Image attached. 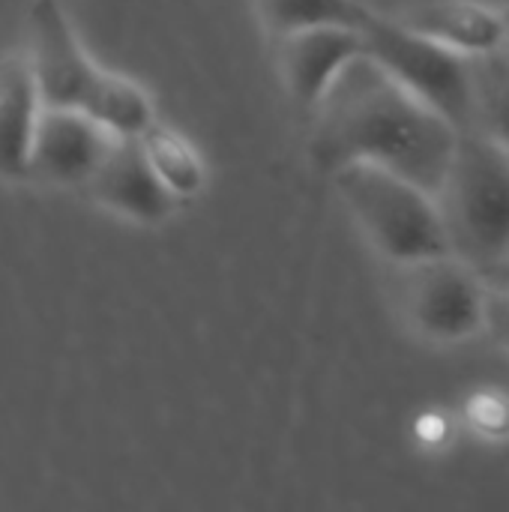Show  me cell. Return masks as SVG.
Instances as JSON below:
<instances>
[{"instance_id": "6da1fadb", "label": "cell", "mask_w": 509, "mask_h": 512, "mask_svg": "<svg viewBox=\"0 0 509 512\" xmlns=\"http://www.w3.org/2000/svg\"><path fill=\"white\" fill-rule=\"evenodd\" d=\"M312 162L333 174L351 162L390 168L438 192L459 129L399 84L369 51L354 57L312 108Z\"/></svg>"}, {"instance_id": "7a4b0ae2", "label": "cell", "mask_w": 509, "mask_h": 512, "mask_svg": "<svg viewBox=\"0 0 509 512\" xmlns=\"http://www.w3.org/2000/svg\"><path fill=\"white\" fill-rule=\"evenodd\" d=\"M450 252L483 276L509 258V150L480 129L459 135L435 192Z\"/></svg>"}, {"instance_id": "3957f363", "label": "cell", "mask_w": 509, "mask_h": 512, "mask_svg": "<svg viewBox=\"0 0 509 512\" xmlns=\"http://www.w3.org/2000/svg\"><path fill=\"white\" fill-rule=\"evenodd\" d=\"M330 177L369 243L387 261L405 264L450 252L441 213L429 189L372 162L342 165Z\"/></svg>"}, {"instance_id": "277c9868", "label": "cell", "mask_w": 509, "mask_h": 512, "mask_svg": "<svg viewBox=\"0 0 509 512\" xmlns=\"http://www.w3.org/2000/svg\"><path fill=\"white\" fill-rule=\"evenodd\" d=\"M369 54L417 99L444 114L459 132L477 126V96L471 57L405 27L399 18L378 15L363 30Z\"/></svg>"}, {"instance_id": "5b68a950", "label": "cell", "mask_w": 509, "mask_h": 512, "mask_svg": "<svg viewBox=\"0 0 509 512\" xmlns=\"http://www.w3.org/2000/svg\"><path fill=\"white\" fill-rule=\"evenodd\" d=\"M396 273L402 318L423 339L450 345L483 330L486 279L453 252L396 264Z\"/></svg>"}, {"instance_id": "8992f818", "label": "cell", "mask_w": 509, "mask_h": 512, "mask_svg": "<svg viewBox=\"0 0 509 512\" xmlns=\"http://www.w3.org/2000/svg\"><path fill=\"white\" fill-rule=\"evenodd\" d=\"M120 135L108 132L78 108H42L30 156V180L54 186H87Z\"/></svg>"}, {"instance_id": "52a82bcc", "label": "cell", "mask_w": 509, "mask_h": 512, "mask_svg": "<svg viewBox=\"0 0 509 512\" xmlns=\"http://www.w3.org/2000/svg\"><path fill=\"white\" fill-rule=\"evenodd\" d=\"M33 72L39 81L42 102L48 108L84 105L99 66L87 57L60 0H33Z\"/></svg>"}, {"instance_id": "ba28073f", "label": "cell", "mask_w": 509, "mask_h": 512, "mask_svg": "<svg viewBox=\"0 0 509 512\" xmlns=\"http://www.w3.org/2000/svg\"><path fill=\"white\" fill-rule=\"evenodd\" d=\"M366 36L354 27H306L276 39V66L288 96L315 108L333 78L360 54H366Z\"/></svg>"}, {"instance_id": "9c48e42d", "label": "cell", "mask_w": 509, "mask_h": 512, "mask_svg": "<svg viewBox=\"0 0 509 512\" xmlns=\"http://www.w3.org/2000/svg\"><path fill=\"white\" fill-rule=\"evenodd\" d=\"M87 189L96 204L138 225L165 222L180 201L159 180L138 138H117L114 150L90 177Z\"/></svg>"}, {"instance_id": "30bf717a", "label": "cell", "mask_w": 509, "mask_h": 512, "mask_svg": "<svg viewBox=\"0 0 509 512\" xmlns=\"http://www.w3.org/2000/svg\"><path fill=\"white\" fill-rule=\"evenodd\" d=\"M42 93L30 54L0 57V180H30V156L42 117Z\"/></svg>"}, {"instance_id": "8fae6325", "label": "cell", "mask_w": 509, "mask_h": 512, "mask_svg": "<svg viewBox=\"0 0 509 512\" xmlns=\"http://www.w3.org/2000/svg\"><path fill=\"white\" fill-rule=\"evenodd\" d=\"M396 18L414 33H423L465 57L498 51L509 42L504 9L480 0H423Z\"/></svg>"}, {"instance_id": "7c38bea8", "label": "cell", "mask_w": 509, "mask_h": 512, "mask_svg": "<svg viewBox=\"0 0 509 512\" xmlns=\"http://www.w3.org/2000/svg\"><path fill=\"white\" fill-rule=\"evenodd\" d=\"M84 114H90L96 123H102L108 132L120 135V138H138L153 120V102L144 93V87H138L132 78L99 69L84 105Z\"/></svg>"}, {"instance_id": "4fadbf2b", "label": "cell", "mask_w": 509, "mask_h": 512, "mask_svg": "<svg viewBox=\"0 0 509 512\" xmlns=\"http://www.w3.org/2000/svg\"><path fill=\"white\" fill-rule=\"evenodd\" d=\"M258 18L270 36H288L306 27L366 30L375 18L363 0H255Z\"/></svg>"}, {"instance_id": "5bb4252c", "label": "cell", "mask_w": 509, "mask_h": 512, "mask_svg": "<svg viewBox=\"0 0 509 512\" xmlns=\"http://www.w3.org/2000/svg\"><path fill=\"white\" fill-rule=\"evenodd\" d=\"M144 156L150 159L153 171L159 174V180L180 198H195L201 195L204 183H207V168L201 153L192 147V141L186 135H180L177 129L153 120L141 135H138Z\"/></svg>"}, {"instance_id": "9a60e30c", "label": "cell", "mask_w": 509, "mask_h": 512, "mask_svg": "<svg viewBox=\"0 0 509 512\" xmlns=\"http://www.w3.org/2000/svg\"><path fill=\"white\" fill-rule=\"evenodd\" d=\"M477 126L509 150V42L498 51L471 57Z\"/></svg>"}, {"instance_id": "2e32d148", "label": "cell", "mask_w": 509, "mask_h": 512, "mask_svg": "<svg viewBox=\"0 0 509 512\" xmlns=\"http://www.w3.org/2000/svg\"><path fill=\"white\" fill-rule=\"evenodd\" d=\"M465 417H468L471 429L489 441H507L509 438V396L480 390L477 396H471Z\"/></svg>"}, {"instance_id": "e0dca14e", "label": "cell", "mask_w": 509, "mask_h": 512, "mask_svg": "<svg viewBox=\"0 0 509 512\" xmlns=\"http://www.w3.org/2000/svg\"><path fill=\"white\" fill-rule=\"evenodd\" d=\"M483 333L509 351V285L486 282V303H483Z\"/></svg>"}, {"instance_id": "ac0fdd59", "label": "cell", "mask_w": 509, "mask_h": 512, "mask_svg": "<svg viewBox=\"0 0 509 512\" xmlns=\"http://www.w3.org/2000/svg\"><path fill=\"white\" fill-rule=\"evenodd\" d=\"M483 279H486L489 285H509V258L504 264H498L495 270H489Z\"/></svg>"}, {"instance_id": "d6986e66", "label": "cell", "mask_w": 509, "mask_h": 512, "mask_svg": "<svg viewBox=\"0 0 509 512\" xmlns=\"http://www.w3.org/2000/svg\"><path fill=\"white\" fill-rule=\"evenodd\" d=\"M504 21H507V33H509V6L504 9Z\"/></svg>"}]
</instances>
